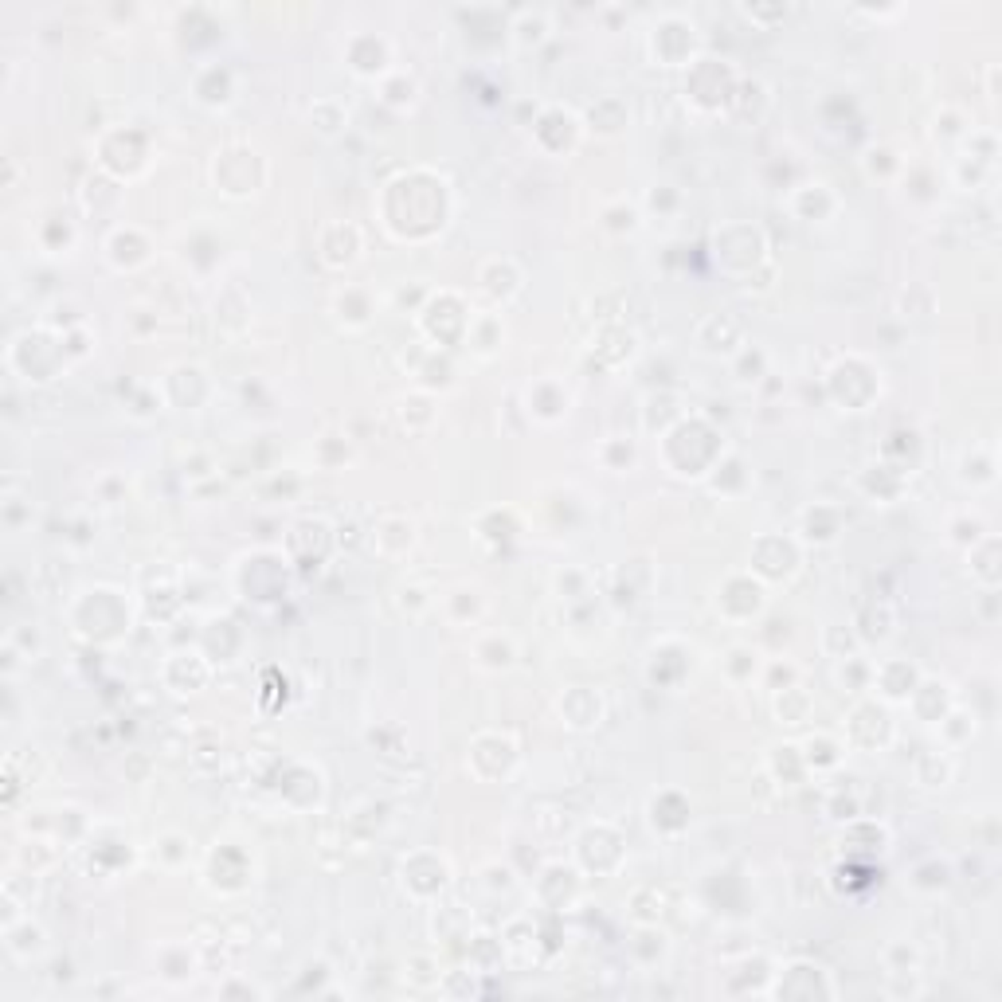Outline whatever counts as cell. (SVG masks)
Instances as JSON below:
<instances>
[{
    "label": "cell",
    "instance_id": "6da1fadb",
    "mask_svg": "<svg viewBox=\"0 0 1002 1002\" xmlns=\"http://www.w3.org/2000/svg\"><path fill=\"white\" fill-rule=\"evenodd\" d=\"M697 47H701L697 24L689 16H682V12H670V16H662L650 28V55L662 67H693L697 63Z\"/></svg>",
    "mask_w": 1002,
    "mask_h": 1002
},
{
    "label": "cell",
    "instance_id": "7a4b0ae2",
    "mask_svg": "<svg viewBox=\"0 0 1002 1002\" xmlns=\"http://www.w3.org/2000/svg\"><path fill=\"white\" fill-rule=\"evenodd\" d=\"M736 75L725 59H701L689 67L685 75V94L701 106V110H721V106H732V94H736Z\"/></svg>",
    "mask_w": 1002,
    "mask_h": 1002
},
{
    "label": "cell",
    "instance_id": "3957f363",
    "mask_svg": "<svg viewBox=\"0 0 1002 1002\" xmlns=\"http://www.w3.org/2000/svg\"><path fill=\"white\" fill-rule=\"evenodd\" d=\"M247 169H267V165H263V157H259L255 149L231 145V149H224V153L216 157V184H220L228 196H251V192H259V184L267 181V177H251Z\"/></svg>",
    "mask_w": 1002,
    "mask_h": 1002
},
{
    "label": "cell",
    "instance_id": "277c9868",
    "mask_svg": "<svg viewBox=\"0 0 1002 1002\" xmlns=\"http://www.w3.org/2000/svg\"><path fill=\"white\" fill-rule=\"evenodd\" d=\"M846 740L862 752H877L893 740V721H889V709L877 705V701H858L850 709V721H846Z\"/></svg>",
    "mask_w": 1002,
    "mask_h": 1002
},
{
    "label": "cell",
    "instance_id": "5b68a950",
    "mask_svg": "<svg viewBox=\"0 0 1002 1002\" xmlns=\"http://www.w3.org/2000/svg\"><path fill=\"white\" fill-rule=\"evenodd\" d=\"M345 63L357 79H384L392 67V44L384 36H372V32H361L353 36L349 47H345Z\"/></svg>",
    "mask_w": 1002,
    "mask_h": 1002
},
{
    "label": "cell",
    "instance_id": "8992f818",
    "mask_svg": "<svg viewBox=\"0 0 1002 1002\" xmlns=\"http://www.w3.org/2000/svg\"><path fill=\"white\" fill-rule=\"evenodd\" d=\"M697 345H701L705 353H725V357H736V353L744 349V325H740V318H732V314H713V318L701 321V329H697Z\"/></svg>",
    "mask_w": 1002,
    "mask_h": 1002
},
{
    "label": "cell",
    "instance_id": "52a82bcc",
    "mask_svg": "<svg viewBox=\"0 0 1002 1002\" xmlns=\"http://www.w3.org/2000/svg\"><path fill=\"white\" fill-rule=\"evenodd\" d=\"M361 259V228L353 224H329L321 231V263L325 267H349Z\"/></svg>",
    "mask_w": 1002,
    "mask_h": 1002
},
{
    "label": "cell",
    "instance_id": "ba28073f",
    "mask_svg": "<svg viewBox=\"0 0 1002 1002\" xmlns=\"http://www.w3.org/2000/svg\"><path fill=\"white\" fill-rule=\"evenodd\" d=\"M916 685H920V670L909 666V662L889 658V662L873 666V685H869V689H881L885 701H909Z\"/></svg>",
    "mask_w": 1002,
    "mask_h": 1002
},
{
    "label": "cell",
    "instance_id": "9c48e42d",
    "mask_svg": "<svg viewBox=\"0 0 1002 1002\" xmlns=\"http://www.w3.org/2000/svg\"><path fill=\"white\" fill-rule=\"evenodd\" d=\"M560 717L568 729H595L599 717H603V701L599 693L588 689V685H572L564 697H560Z\"/></svg>",
    "mask_w": 1002,
    "mask_h": 1002
},
{
    "label": "cell",
    "instance_id": "30bf717a",
    "mask_svg": "<svg viewBox=\"0 0 1002 1002\" xmlns=\"http://www.w3.org/2000/svg\"><path fill=\"white\" fill-rule=\"evenodd\" d=\"M505 32H509L513 47H521V51L541 47L548 40V32H552V16H548L545 8H521V12H513V20H509Z\"/></svg>",
    "mask_w": 1002,
    "mask_h": 1002
},
{
    "label": "cell",
    "instance_id": "8fae6325",
    "mask_svg": "<svg viewBox=\"0 0 1002 1002\" xmlns=\"http://www.w3.org/2000/svg\"><path fill=\"white\" fill-rule=\"evenodd\" d=\"M564 411H568V392L556 380H541L529 388V415L533 419L556 423V419H564Z\"/></svg>",
    "mask_w": 1002,
    "mask_h": 1002
},
{
    "label": "cell",
    "instance_id": "7c38bea8",
    "mask_svg": "<svg viewBox=\"0 0 1002 1002\" xmlns=\"http://www.w3.org/2000/svg\"><path fill=\"white\" fill-rule=\"evenodd\" d=\"M842 533V513L834 505H811L803 509V537L815 545H834Z\"/></svg>",
    "mask_w": 1002,
    "mask_h": 1002
},
{
    "label": "cell",
    "instance_id": "4fadbf2b",
    "mask_svg": "<svg viewBox=\"0 0 1002 1002\" xmlns=\"http://www.w3.org/2000/svg\"><path fill=\"white\" fill-rule=\"evenodd\" d=\"M803 764H807V772H834L838 764H842V752H846V744L842 740H834V736H826V732H819V736H811L803 748Z\"/></svg>",
    "mask_w": 1002,
    "mask_h": 1002
},
{
    "label": "cell",
    "instance_id": "5bb4252c",
    "mask_svg": "<svg viewBox=\"0 0 1002 1002\" xmlns=\"http://www.w3.org/2000/svg\"><path fill=\"white\" fill-rule=\"evenodd\" d=\"M811 693L803 689V685H787V689H775V717H779V725H803V721H811Z\"/></svg>",
    "mask_w": 1002,
    "mask_h": 1002
},
{
    "label": "cell",
    "instance_id": "9a60e30c",
    "mask_svg": "<svg viewBox=\"0 0 1002 1002\" xmlns=\"http://www.w3.org/2000/svg\"><path fill=\"white\" fill-rule=\"evenodd\" d=\"M44 928L40 924H32V920H8V928H4V944H8V952L20 959L28 956H40L44 952Z\"/></svg>",
    "mask_w": 1002,
    "mask_h": 1002
},
{
    "label": "cell",
    "instance_id": "2e32d148",
    "mask_svg": "<svg viewBox=\"0 0 1002 1002\" xmlns=\"http://www.w3.org/2000/svg\"><path fill=\"white\" fill-rule=\"evenodd\" d=\"M415 545V525L408 517H384L380 529H376V548L384 556H404L408 548Z\"/></svg>",
    "mask_w": 1002,
    "mask_h": 1002
},
{
    "label": "cell",
    "instance_id": "e0dca14e",
    "mask_svg": "<svg viewBox=\"0 0 1002 1002\" xmlns=\"http://www.w3.org/2000/svg\"><path fill=\"white\" fill-rule=\"evenodd\" d=\"M768 768L779 779V787H799V779L807 775V764H803V752L799 744H775L772 756H768Z\"/></svg>",
    "mask_w": 1002,
    "mask_h": 1002
},
{
    "label": "cell",
    "instance_id": "ac0fdd59",
    "mask_svg": "<svg viewBox=\"0 0 1002 1002\" xmlns=\"http://www.w3.org/2000/svg\"><path fill=\"white\" fill-rule=\"evenodd\" d=\"M474 658H478V666H486V670H509L513 658H517V646H513V638L509 635H490L474 646Z\"/></svg>",
    "mask_w": 1002,
    "mask_h": 1002
},
{
    "label": "cell",
    "instance_id": "d6986e66",
    "mask_svg": "<svg viewBox=\"0 0 1002 1002\" xmlns=\"http://www.w3.org/2000/svg\"><path fill=\"white\" fill-rule=\"evenodd\" d=\"M415 94H419V83H415V75H408V71H388V75L380 79V102L392 106V110L411 106Z\"/></svg>",
    "mask_w": 1002,
    "mask_h": 1002
},
{
    "label": "cell",
    "instance_id": "ffe728a7",
    "mask_svg": "<svg viewBox=\"0 0 1002 1002\" xmlns=\"http://www.w3.org/2000/svg\"><path fill=\"white\" fill-rule=\"evenodd\" d=\"M627 106H623V98H599L592 110H588V126L599 130V134H619L623 126H627Z\"/></svg>",
    "mask_w": 1002,
    "mask_h": 1002
},
{
    "label": "cell",
    "instance_id": "44dd1931",
    "mask_svg": "<svg viewBox=\"0 0 1002 1002\" xmlns=\"http://www.w3.org/2000/svg\"><path fill=\"white\" fill-rule=\"evenodd\" d=\"M995 552H999V541H995L991 533H987L983 541H975V545H971V560H983V564H971V576H975L987 592H995V588H999V568L991 564V560H995Z\"/></svg>",
    "mask_w": 1002,
    "mask_h": 1002
},
{
    "label": "cell",
    "instance_id": "7402d4cb",
    "mask_svg": "<svg viewBox=\"0 0 1002 1002\" xmlns=\"http://www.w3.org/2000/svg\"><path fill=\"white\" fill-rule=\"evenodd\" d=\"M725 670H729V678L736 685L752 682V678H760V670H764V658H760V650H752V646H732L729 658H725Z\"/></svg>",
    "mask_w": 1002,
    "mask_h": 1002
},
{
    "label": "cell",
    "instance_id": "603a6c76",
    "mask_svg": "<svg viewBox=\"0 0 1002 1002\" xmlns=\"http://www.w3.org/2000/svg\"><path fill=\"white\" fill-rule=\"evenodd\" d=\"M349 306V314H341V321L349 325V329H361V325H368L372 321V302H368V294L365 290H357V286H345L341 294H337V302H333V310H345Z\"/></svg>",
    "mask_w": 1002,
    "mask_h": 1002
},
{
    "label": "cell",
    "instance_id": "cb8c5ba5",
    "mask_svg": "<svg viewBox=\"0 0 1002 1002\" xmlns=\"http://www.w3.org/2000/svg\"><path fill=\"white\" fill-rule=\"evenodd\" d=\"M940 736H944V744H948V748H959V744H967V740L975 736V713L948 709V713L940 717Z\"/></svg>",
    "mask_w": 1002,
    "mask_h": 1002
},
{
    "label": "cell",
    "instance_id": "d4e9b609",
    "mask_svg": "<svg viewBox=\"0 0 1002 1002\" xmlns=\"http://www.w3.org/2000/svg\"><path fill=\"white\" fill-rule=\"evenodd\" d=\"M948 885H952V866L940 862V858L924 862V866L912 873V889H920V893H944Z\"/></svg>",
    "mask_w": 1002,
    "mask_h": 1002
},
{
    "label": "cell",
    "instance_id": "484cf974",
    "mask_svg": "<svg viewBox=\"0 0 1002 1002\" xmlns=\"http://www.w3.org/2000/svg\"><path fill=\"white\" fill-rule=\"evenodd\" d=\"M310 122H314V130H318L321 137H337L345 126H349V114H345L337 102L321 98V102H314V110H310Z\"/></svg>",
    "mask_w": 1002,
    "mask_h": 1002
},
{
    "label": "cell",
    "instance_id": "4316f807",
    "mask_svg": "<svg viewBox=\"0 0 1002 1002\" xmlns=\"http://www.w3.org/2000/svg\"><path fill=\"white\" fill-rule=\"evenodd\" d=\"M916 779H920L924 787H948V779H952V760H948L944 752L920 756V760H916Z\"/></svg>",
    "mask_w": 1002,
    "mask_h": 1002
},
{
    "label": "cell",
    "instance_id": "83f0119b",
    "mask_svg": "<svg viewBox=\"0 0 1002 1002\" xmlns=\"http://www.w3.org/2000/svg\"><path fill=\"white\" fill-rule=\"evenodd\" d=\"M599 458L607 462V470L623 474V470H631V466H635V447H631L627 439H607V443L599 447Z\"/></svg>",
    "mask_w": 1002,
    "mask_h": 1002
},
{
    "label": "cell",
    "instance_id": "f1b7e54d",
    "mask_svg": "<svg viewBox=\"0 0 1002 1002\" xmlns=\"http://www.w3.org/2000/svg\"><path fill=\"white\" fill-rule=\"evenodd\" d=\"M740 16L752 20V24H760L768 32V28L787 20V4H740Z\"/></svg>",
    "mask_w": 1002,
    "mask_h": 1002
},
{
    "label": "cell",
    "instance_id": "f546056e",
    "mask_svg": "<svg viewBox=\"0 0 1002 1002\" xmlns=\"http://www.w3.org/2000/svg\"><path fill=\"white\" fill-rule=\"evenodd\" d=\"M188 854H192V842H188L184 834H165V838L157 842V858H161L165 866H181V862H188Z\"/></svg>",
    "mask_w": 1002,
    "mask_h": 1002
},
{
    "label": "cell",
    "instance_id": "4dcf8cb0",
    "mask_svg": "<svg viewBox=\"0 0 1002 1002\" xmlns=\"http://www.w3.org/2000/svg\"><path fill=\"white\" fill-rule=\"evenodd\" d=\"M603 228L615 231V235H631V231H638V212L631 204H615L603 212Z\"/></svg>",
    "mask_w": 1002,
    "mask_h": 1002
},
{
    "label": "cell",
    "instance_id": "1f68e13d",
    "mask_svg": "<svg viewBox=\"0 0 1002 1002\" xmlns=\"http://www.w3.org/2000/svg\"><path fill=\"white\" fill-rule=\"evenodd\" d=\"M987 537V525H983V517H959L952 521V541L956 545H975V541H983Z\"/></svg>",
    "mask_w": 1002,
    "mask_h": 1002
}]
</instances>
